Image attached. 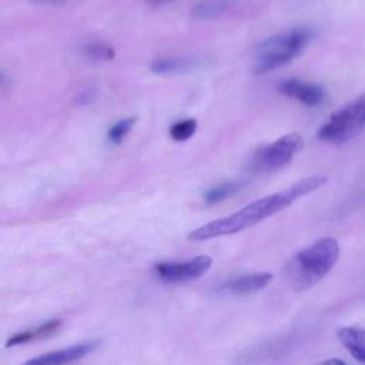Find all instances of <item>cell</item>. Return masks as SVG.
<instances>
[{
    "label": "cell",
    "mask_w": 365,
    "mask_h": 365,
    "mask_svg": "<svg viewBox=\"0 0 365 365\" xmlns=\"http://www.w3.org/2000/svg\"><path fill=\"white\" fill-rule=\"evenodd\" d=\"M325 182H327L325 175L305 177L279 192L262 197L227 217L214 220L211 222H207L192 230L187 235V240L200 242V241H207V240H212L222 235L237 234L240 231L251 228L258 222L267 220L268 217L289 207L298 198L321 188Z\"/></svg>",
    "instance_id": "6da1fadb"
},
{
    "label": "cell",
    "mask_w": 365,
    "mask_h": 365,
    "mask_svg": "<svg viewBox=\"0 0 365 365\" xmlns=\"http://www.w3.org/2000/svg\"><path fill=\"white\" fill-rule=\"evenodd\" d=\"M339 244L332 237H324L298 251L285 265V278L298 291L318 284L336 264Z\"/></svg>",
    "instance_id": "7a4b0ae2"
},
{
    "label": "cell",
    "mask_w": 365,
    "mask_h": 365,
    "mask_svg": "<svg viewBox=\"0 0 365 365\" xmlns=\"http://www.w3.org/2000/svg\"><path fill=\"white\" fill-rule=\"evenodd\" d=\"M314 30L298 26L261 41L254 51V71L264 74L298 57L314 37Z\"/></svg>",
    "instance_id": "3957f363"
},
{
    "label": "cell",
    "mask_w": 365,
    "mask_h": 365,
    "mask_svg": "<svg viewBox=\"0 0 365 365\" xmlns=\"http://www.w3.org/2000/svg\"><path fill=\"white\" fill-rule=\"evenodd\" d=\"M365 127V93L354 101L332 113L321 128L318 138L328 143L341 144L349 141Z\"/></svg>",
    "instance_id": "277c9868"
},
{
    "label": "cell",
    "mask_w": 365,
    "mask_h": 365,
    "mask_svg": "<svg viewBox=\"0 0 365 365\" xmlns=\"http://www.w3.org/2000/svg\"><path fill=\"white\" fill-rule=\"evenodd\" d=\"M298 134H287L271 144L261 147L251 160V168L257 173H269L287 165L302 147Z\"/></svg>",
    "instance_id": "5b68a950"
},
{
    "label": "cell",
    "mask_w": 365,
    "mask_h": 365,
    "mask_svg": "<svg viewBox=\"0 0 365 365\" xmlns=\"http://www.w3.org/2000/svg\"><path fill=\"white\" fill-rule=\"evenodd\" d=\"M212 265V258L198 255L185 261H161L154 265L155 275L167 284H182L202 277Z\"/></svg>",
    "instance_id": "8992f818"
},
{
    "label": "cell",
    "mask_w": 365,
    "mask_h": 365,
    "mask_svg": "<svg viewBox=\"0 0 365 365\" xmlns=\"http://www.w3.org/2000/svg\"><path fill=\"white\" fill-rule=\"evenodd\" d=\"M98 339H91V341H84L63 349H57L53 352H47L38 356H34L21 365H68L71 362H76L78 359L86 358L87 355L93 354L98 346H100Z\"/></svg>",
    "instance_id": "52a82bcc"
},
{
    "label": "cell",
    "mask_w": 365,
    "mask_h": 365,
    "mask_svg": "<svg viewBox=\"0 0 365 365\" xmlns=\"http://www.w3.org/2000/svg\"><path fill=\"white\" fill-rule=\"evenodd\" d=\"M278 91L308 107L321 106L325 100V90L315 83L298 78H287L278 84Z\"/></svg>",
    "instance_id": "ba28073f"
},
{
    "label": "cell",
    "mask_w": 365,
    "mask_h": 365,
    "mask_svg": "<svg viewBox=\"0 0 365 365\" xmlns=\"http://www.w3.org/2000/svg\"><path fill=\"white\" fill-rule=\"evenodd\" d=\"M208 60L202 56H177L158 58L151 63L150 70L157 74H173V73H187L195 70L205 64Z\"/></svg>",
    "instance_id": "9c48e42d"
},
{
    "label": "cell",
    "mask_w": 365,
    "mask_h": 365,
    "mask_svg": "<svg viewBox=\"0 0 365 365\" xmlns=\"http://www.w3.org/2000/svg\"><path fill=\"white\" fill-rule=\"evenodd\" d=\"M272 281L271 272H254L227 281L221 288L230 294H248L265 288Z\"/></svg>",
    "instance_id": "30bf717a"
},
{
    "label": "cell",
    "mask_w": 365,
    "mask_h": 365,
    "mask_svg": "<svg viewBox=\"0 0 365 365\" xmlns=\"http://www.w3.org/2000/svg\"><path fill=\"white\" fill-rule=\"evenodd\" d=\"M61 325H63L61 319H48L46 322H41L40 325H37L34 328H29V329H24V331H20V332L11 335L7 339L6 346L7 348L17 346V345H23V344H27V342H31V341H38V339L47 338V336L54 335L56 332H58Z\"/></svg>",
    "instance_id": "8fae6325"
},
{
    "label": "cell",
    "mask_w": 365,
    "mask_h": 365,
    "mask_svg": "<svg viewBox=\"0 0 365 365\" xmlns=\"http://www.w3.org/2000/svg\"><path fill=\"white\" fill-rule=\"evenodd\" d=\"M336 336L352 358L365 365V329L361 327H342L338 329Z\"/></svg>",
    "instance_id": "7c38bea8"
},
{
    "label": "cell",
    "mask_w": 365,
    "mask_h": 365,
    "mask_svg": "<svg viewBox=\"0 0 365 365\" xmlns=\"http://www.w3.org/2000/svg\"><path fill=\"white\" fill-rule=\"evenodd\" d=\"M228 9V0H201L191 10V16L197 20H210L222 16Z\"/></svg>",
    "instance_id": "4fadbf2b"
},
{
    "label": "cell",
    "mask_w": 365,
    "mask_h": 365,
    "mask_svg": "<svg viewBox=\"0 0 365 365\" xmlns=\"http://www.w3.org/2000/svg\"><path fill=\"white\" fill-rule=\"evenodd\" d=\"M242 185H244V181H241V180L225 181L222 184L208 188L204 194V200L207 204H217V202L224 201L225 198L231 197L237 191H240L242 188Z\"/></svg>",
    "instance_id": "5bb4252c"
},
{
    "label": "cell",
    "mask_w": 365,
    "mask_h": 365,
    "mask_svg": "<svg viewBox=\"0 0 365 365\" xmlns=\"http://www.w3.org/2000/svg\"><path fill=\"white\" fill-rule=\"evenodd\" d=\"M197 130V121L194 118H185L174 123L170 127V135L174 141H185L192 137Z\"/></svg>",
    "instance_id": "9a60e30c"
},
{
    "label": "cell",
    "mask_w": 365,
    "mask_h": 365,
    "mask_svg": "<svg viewBox=\"0 0 365 365\" xmlns=\"http://www.w3.org/2000/svg\"><path fill=\"white\" fill-rule=\"evenodd\" d=\"M135 120H137L135 117H128V118H123V120L117 121V123L108 130V134H107L108 140H110L111 143H114V144H120V143L124 140V137L131 131L133 125L135 124Z\"/></svg>",
    "instance_id": "2e32d148"
},
{
    "label": "cell",
    "mask_w": 365,
    "mask_h": 365,
    "mask_svg": "<svg viewBox=\"0 0 365 365\" xmlns=\"http://www.w3.org/2000/svg\"><path fill=\"white\" fill-rule=\"evenodd\" d=\"M86 53L96 60H111L114 57V50L108 44L101 41L87 44Z\"/></svg>",
    "instance_id": "e0dca14e"
},
{
    "label": "cell",
    "mask_w": 365,
    "mask_h": 365,
    "mask_svg": "<svg viewBox=\"0 0 365 365\" xmlns=\"http://www.w3.org/2000/svg\"><path fill=\"white\" fill-rule=\"evenodd\" d=\"M321 365H346V364L339 358H329V359L324 361Z\"/></svg>",
    "instance_id": "ac0fdd59"
},
{
    "label": "cell",
    "mask_w": 365,
    "mask_h": 365,
    "mask_svg": "<svg viewBox=\"0 0 365 365\" xmlns=\"http://www.w3.org/2000/svg\"><path fill=\"white\" fill-rule=\"evenodd\" d=\"M147 4H150V6H160V4H164V3H167V1H170V0H144Z\"/></svg>",
    "instance_id": "d6986e66"
},
{
    "label": "cell",
    "mask_w": 365,
    "mask_h": 365,
    "mask_svg": "<svg viewBox=\"0 0 365 365\" xmlns=\"http://www.w3.org/2000/svg\"><path fill=\"white\" fill-rule=\"evenodd\" d=\"M36 3H58V1H63V0H33Z\"/></svg>",
    "instance_id": "ffe728a7"
},
{
    "label": "cell",
    "mask_w": 365,
    "mask_h": 365,
    "mask_svg": "<svg viewBox=\"0 0 365 365\" xmlns=\"http://www.w3.org/2000/svg\"><path fill=\"white\" fill-rule=\"evenodd\" d=\"M3 83H4V74H1V73H0V86H1Z\"/></svg>",
    "instance_id": "44dd1931"
}]
</instances>
